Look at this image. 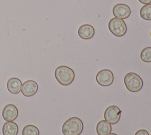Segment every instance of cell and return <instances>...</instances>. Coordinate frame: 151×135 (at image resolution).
I'll use <instances>...</instances> for the list:
<instances>
[{"label":"cell","instance_id":"44dd1931","mask_svg":"<svg viewBox=\"0 0 151 135\" xmlns=\"http://www.w3.org/2000/svg\"><path fill=\"white\" fill-rule=\"evenodd\" d=\"M150 135H151V134H150Z\"/></svg>","mask_w":151,"mask_h":135},{"label":"cell","instance_id":"7c38bea8","mask_svg":"<svg viewBox=\"0 0 151 135\" xmlns=\"http://www.w3.org/2000/svg\"><path fill=\"white\" fill-rule=\"evenodd\" d=\"M18 126L13 121H6L2 127L3 135H17Z\"/></svg>","mask_w":151,"mask_h":135},{"label":"cell","instance_id":"e0dca14e","mask_svg":"<svg viewBox=\"0 0 151 135\" xmlns=\"http://www.w3.org/2000/svg\"><path fill=\"white\" fill-rule=\"evenodd\" d=\"M134 135H149V134L147 132V131H146V130H145V129H140V130H137L135 133Z\"/></svg>","mask_w":151,"mask_h":135},{"label":"cell","instance_id":"8fae6325","mask_svg":"<svg viewBox=\"0 0 151 135\" xmlns=\"http://www.w3.org/2000/svg\"><path fill=\"white\" fill-rule=\"evenodd\" d=\"M22 82L17 78H9L7 82L6 86L8 91L13 94H17L21 90Z\"/></svg>","mask_w":151,"mask_h":135},{"label":"cell","instance_id":"5bb4252c","mask_svg":"<svg viewBox=\"0 0 151 135\" xmlns=\"http://www.w3.org/2000/svg\"><path fill=\"white\" fill-rule=\"evenodd\" d=\"M141 18L145 20H151V4L143 5L140 10Z\"/></svg>","mask_w":151,"mask_h":135},{"label":"cell","instance_id":"5b68a950","mask_svg":"<svg viewBox=\"0 0 151 135\" xmlns=\"http://www.w3.org/2000/svg\"><path fill=\"white\" fill-rule=\"evenodd\" d=\"M122 111L116 105H110L108 107L104 114V117L106 121L111 124L117 123L121 117Z\"/></svg>","mask_w":151,"mask_h":135},{"label":"cell","instance_id":"6da1fadb","mask_svg":"<svg viewBox=\"0 0 151 135\" xmlns=\"http://www.w3.org/2000/svg\"><path fill=\"white\" fill-rule=\"evenodd\" d=\"M83 123L78 117H71L63 125L62 132L64 135H80L83 130Z\"/></svg>","mask_w":151,"mask_h":135},{"label":"cell","instance_id":"9a60e30c","mask_svg":"<svg viewBox=\"0 0 151 135\" xmlns=\"http://www.w3.org/2000/svg\"><path fill=\"white\" fill-rule=\"evenodd\" d=\"M22 135H40L39 129L34 125L28 124L22 129Z\"/></svg>","mask_w":151,"mask_h":135},{"label":"cell","instance_id":"52a82bcc","mask_svg":"<svg viewBox=\"0 0 151 135\" xmlns=\"http://www.w3.org/2000/svg\"><path fill=\"white\" fill-rule=\"evenodd\" d=\"M130 7L124 4H117L113 8V14L116 18L126 19L130 16Z\"/></svg>","mask_w":151,"mask_h":135},{"label":"cell","instance_id":"4fadbf2b","mask_svg":"<svg viewBox=\"0 0 151 135\" xmlns=\"http://www.w3.org/2000/svg\"><path fill=\"white\" fill-rule=\"evenodd\" d=\"M111 131V124L106 120L100 121L96 126V132L98 135H107Z\"/></svg>","mask_w":151,"mask_h":135},{"label":"cell","instance_id":"8992f818","mask_svg":"<svg viewBox=\"0 0 151 135\" xmlns=\"http://www.w3.org/2000/svg\"><path fill=\"white\" fill-rule=\"evenodd\" d=\"M96 80L97 82L101 86H110L113 82V73L109 69L101 70L97 73L96 76Z\"/></svg>","mask_w":151,"mask_h":135},{"label":"cell","instance_id":"d6986e66","mask_svg":"<svg viewBox=\"0 0 151 135\" xmlns=\"http://www.w3.org/2000/svg\"><path fill=\"white\" fill-rule=\"evenodd\" d=\"M107 135H117V134H116V133H109V134H107Z\"/></svg>","mask_w":151,"mask_h":135},{"label":"cell","instance_id":"7a4b0ae2","mask_svg":"<svg viewBox=\"0 0 151 135\" xmlns=\"http://www.w3.org/2000/svg\"><path fill=\"white\" fill-rule=\"evenodd\" d=\"M57 81L62 85H70L74 81L75 73L74 70L67 66H60L56 68L54 72Z\"/></svg>","mask_w":151,"mask_h":135},{"label":"cell","instance_id":"ac0fdd59","mask_svg":"<svg viewBox=\"0 0 151 135\" xmlns=\"http://www.w3.org/2000/svg\"><path fill=\"white\" fill-rule=\"evenodd\" d=\"M140 3L143 4H150L151 0H138Z\"/></svg>","mask_w":151,"mask_h":135},{"label":"cell","instance_id":"277c9868","mask_svg":"<svg viewBox=\"0 0 151 135\" xmlns=\"http://www.w3.org/2000/svg\"><path fill=\"white\" fill-rule=\"evenodd\" d=\"M108 27L110 31L116 37H122L127 31V26L124 21L120 18H111L109 22Z\"/></svg>","mask_w":151,"mask_h":135},{"label":"cell","instance_id":"30bf717a","mask_svg":"<svg viewBox=\"0 0 151 135\" xmlns=\"http://www.w3.org/2000/svg\"><path fill=\"white\" fill-rule=\"evenodd\" d=\"M95 33L94 27L90 24H83L78 30L79 37L84 40L91 38Z\"/></svg>","mask_w":151,"mask_h":135},{"label":"cell","instance_id":"2e32d148","mask_svg":"<svg viewBox=\"0 0 151 135\" xmlns=\"http://www.w3.org/2000/svg\"><path fill=\"white\" fill-rule=\"evenodd\" d=\"M140 59L145 62H151V47H147L142 50L140 53Z\"/></svg>","mask_w":151,"mask_h":135},{"label":"cell","instance_id":"3957f363","mask_svg":"<svg viewBox=\"0 0 151 135\" xmlns=\"http://www.w3.org/2000/svg\"><path fill=\"white\" fill-rule=\"evenodd\" d=\"M124 83L126 88L132 92H137L143 87V80L137 74L134 72L127 73L124 78Z\"/></svg>","mask_w":151,"mask_h":135},{"label":"cell","instance_id":"9c48e42d","mask_svg":"<svg viewBox=\"0 0 151 135\" xmlns=\"http://www.w3.org/2000/svg\"><path fill=\"white\" fill-rule=\"evenodd\" d=\"M18 115V110L14 104H8L3 109L2 117L6 121H14Z\"/></svg>","mask_w":151,"mask_h":135},{"label":"cell","instance_id":"ba28073f","mask_svg":"<svg viewBox=\"0 0 151 135\" xmlns=\"http://www.w3.org/2000/svg\"><path fill=\"white\" fill-rule=\"evenodd\" d=\"M38 89V86L35 81L28 80L22 83L21 91L25 97H30L37 92Z\"/></svg>","mask_w":151,"mask_h":135},{"label":"cell","instance_id":"ffe728a7","mask_svg":"<svg viewBox=\"0 0 151 135\" xmlns=\"http://www.w3.org/2000/svg\"><path fill=\"white\" fill-rule=\"evenodd\" d=\"M150 37H151V31H150Z\"/></svg>","mask_w":151,"mask_h":135}]
</instances>
